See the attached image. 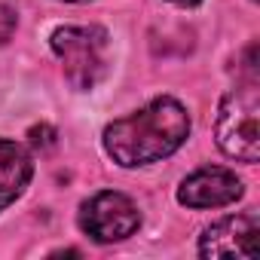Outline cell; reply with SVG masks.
<instances>
[{
    "instance_id": "277c9868",
    "label": "cell",
    "mask_w": 260,
    "mask_h": 260,
    "mask_svg": "<svg viewBox=\"0 0 260 260\" xmlns=\"http://www.w3.org/2000/svg\"><path fill=\"white\" fill-rule=\"evenodd\" d=\"M80 226L86 236L107 245V242H119V239L132 236L141 226V214H138V205L128 196L104 190V193H95L89 202H83Z\"/></svg>"
},
{
    "instance_id": "52a82bcc",
    "label": "cell",
    "mask_w": 260,
    "mask_h": 260,
    "mask_svg": "<svg viewBox=\"0 0 260 260\" xmlns=\"http://www.w3.org/2000/svg\"><path fill=\"white\" fill-rule=\"evenodd\" d=\"M31 175H34V162L28 150L16 141L0 138V208L13 205L22 196Z\"/></svg>"
},
{
    "instance_id": "5b68a950",
    "label": "cell",
    "mask_w": 260,
    "mask_h": 260,
    "mask_svg": "<svg viewBox=\"0 0 260 260\" xmlns=\"http://www.w3.org/2000/svg\"><path fill=\"white\" fill-rule=\"evenodd\" d=\"M245 193L242 181L230 172V169H199L193 172L181 190H178V202L187 205V208H220V205H230L236 202L239 196Z\"/></svg>"
},
{
    "instance_id": "8fae6325",
    "label": "cell",
    "mask_w": 260,
    "mask_h": 260,
    "mask_svg": "<svg viewBox=\"0 0 260 260\" xmlns=\"http://www.w3.org/2000/svg\"><path fill=\"white\" fill-rule=\"evenodd\" d=\"M64 4H77V0H64Z\"/></svg>"
},
{
    "instance_id": "6da1fadb",
    "label": "cell",
    "mask_w": 260,
    "mask_h": 260,
    "mask_svg": "<svg viewBox=\"0 0 260 260\" xmlns=\"http://www.w3.org/2000/svg\"><path fill=\"white\" fill-rule=\"evenodd\" d=\"M190 135V116L175 98H153L132 116L113 119L104 128V150L122 169L150 166L172 156Z\"/></svg>"
},
{
    "instance_id": "9c48e42d",
    "label": "cell",
    "mask_w": 260,
    "mask_h": 260,
    "mask_svg": "<svg viewBox=\"0 0 260 260\" xmlns=\"http://www.w3.org/2000/svg\"><path fill=\"white\" fill-rule=\"evenodd\" d=\"M52 138H55V132H52L49 125H37V128H31V144H34V147H49Z\"/></svg>"
},
{
    "instance_id": "8992f818",
    "label": "cell",
    "mask_w": 260,
    "mask_h": 260,
    "mask_svg": "<svg viewBox=\"0 0 260 260\" xmlns=\"http://www.w3.org/2000/svg\"><path fill=\"white\" fill-rule=\"evenodd\" d=\"M202 257H254L257 254V217L239 214L223 217L205 230L199 242Z\"/></svg>"
},
{
    "instance_id": "30bf717a",
    "label": "cell",
    "mask_w": 260,
    "mask_h": 260,
    "mask_svg": "<svg viewBox=\"0 0 260 260\" xmlns=\"http://www.w3.org/2000/svg\"><path fill=\"white\" fill-rule=\"evenodd\" d=\"M172 4H178V7H196V4H202V0H172Z\"/></svg>"
},
{
    "instance_id": "ba28073f",
    "label": "cell",
    "mask_w": 260,
    "mask_h": 260,
    "mask_svg": "<svg viewBox=\"0 0 260 260\" xmlns=\"http://www.w3.org/2000/svg\"><path fill=\"white\" fill-rule=\"evenodd\" d=\"M16 25H19V19H16V10H13V7H7V4H0V46L13 40V34H16Z\"/></svg>"
},
{
    "instance_id": "7a4b0ae2",
    "label": "cell",
    "mask_w": 260,
    "mask_h": 260,
    "mask_svg": "<svg viewBox=\"0 0 260 260\" xmlns=\"http://www.w3.org/2000/svg\"><path fill=\"white\" fill-rule=\"evenodd\" d=\"M217 144L226 156L242 162L260 159V95L257 80H248L245 86L233 89L217 110Z\"/></svg>"
},
{
    "instance_id": "3957f363",
    "label": "cell",
    "mask_w": 260,
    "mask_h": 260,
    "mask_svg": "<svg viewBox=\"0 0 260 260\" xmlns=\"http://www.w3.org/2000/svg\"><path fill=\"white\" fill-rule=\"evenodd\" d=\"M52 52L64 64V77L74 89L86 92L104 77V52H107V34L101 28H83L68 25L52 34Z\"/></svg>"
}]
</instances>
